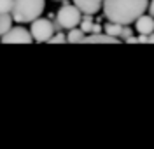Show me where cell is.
Wrapping results in <instances>:
<instances>
[{
  "label": "cell",
  "mask_w": 154,
  "mask_h": 149,
  "mask_svg": "<svg viewBox=\"0 0 154 149\" xmlns=\"http://www.w3.org/2000/svg\"><path fill=\"white\" fill-rule=\"evenodd\" d=\"M149 5V0H103L102 9L109 21L119 25H130L142 16Z\"/></svg>",
  "instance_id": "6da1fadb"
},
{
  "label": "cell",
  "mask_w": 154,
  "mask_h": 149,
  "mask_svg": "<svg viewBox=\"0 0 154 149\" xmlns=\"http://www.w3.org/2000/svg\"><path fill=\"white\" fill-rule=\"evenodd\" d=\"M46 9V0H12L11 16L16 23H32Z\"/></svg>",
  "instance_id": "7a4b0ae2"
},
{
  "label": "cell",
  "mask_w": 154,
  "mask_h": 149,
  "mask_svg": "<svg viewBox=\"0 0 154 149\" xmlns=\"http://www.w3.org/2000/svg\"><path fill=\"white\" fill-rule=\"evenodd\" d=\"M30 33H32L33 42H48L53 37V33H54V25L49 20L38 16V18H35V20L32 21Z\"/></svg>",
  "instance_id": "3957f363"
},
{
  "label": "cell",
  "mask_w": 154,
  "mask_h": 149,
  "mask_svg": "<svg viewBox=\"0 0 154 149\" xmlns=\"http://www.w3.org/2000/svg\"><path fill=\"white\" fill-rule=\"evenodd\" d=\"M56 23L60 25V28H74L81 23V11L77 9L75 5H68L65 4L61 9L58 11L56 14Z\"/></svg>",
  "instance_id": "277c9868"
},
{
  "label": "cell",
  "mask_w": 154,
  "mask_h": 149,
  "mask_svg": "<svg viewBox=\"0 0 154 149\" xmlns=\"http://www.w3.org/2000/svg\"><path fill=\"white\" fill-rule=\"evenodd\" d=\"M2 44H32V33L25 26H11L2 37Z\"/></svg>",
  "instance_id": "5b68a950"
},
{
  "label": "cell",
  "mask_w": 154,
  "mask_h": 149,
  "mask_svg": "<svg viewBox=\"0 0 154 149\" xmlns=\"http://www.w3.org/2000/svg\"><path fill=\"white\" fill-rule=\"evenodd\" d=\"M102 2L103 0H74V5L81 11V14L93 16L102 9Z\"/></svg>",
  "instance_id": "8992f818"
},
{
  "label": "cell",
  "mask_w": 154,
  "mask_h": 149,
  "mask_svg": "<svg viewBox=\"0 0 154 149\" xmlns=\"http://www.w3.org/2000/svg\"><path fill=\"white\" fill-rule=\"evenodd\" d=\"M133 23H135V26H137V32H138V33L149 35L151 32H154V18L151 14H145L144 12V14L138 16Z\"/></svg>",
  "instance_id": "52a82bcc"
},
{
  "label": "cell",
  "mask_w": 154,
  "mask_h": 149,
  "mask_svg": "<svg viewBox=\"0 0 154 149\" xmlns=\"http://www.w3.org/2000/svg\"><path fill=\"white\" fill-rule=\"evenodd\" d=\"M82 42L84 44H117L119 42V39L117 37H112V35H103V33H91V35H84L82 37Z\"/></svg>",
  "instance_id": "ba28073f"
},
{
  "label": "cell",
  "mask_w": 154,
  "mask_h": 149,
  "mask_svg": "<svg viewBox=\"0 0 154 149\" xmlns=\"http://www.w3.org/2000/svg\"><path fill=\"white\" fill-rule=\"evenodd\" d=\"M86 33L82 32L81 28H77V26H74V28L68 30V35H67V42H70V44H79V42H82V37H84Z\"/></svg>",
  "instance_id": "9c48e42d"
},
{
  "label": "cell",
  "mask_w": 154,
  "mask_h": 149,
  "mask_svg": "<svg viewBox=\"0 0 154 149\" xmlns=\"http://www.w3.org/2000/svg\"><path fill=\"white\" fill-rule=\"evenodd\" d=\"M12 21L14 20H12L11 12H2V14H0V37L12 26Z\"/></svg>",
  "instance_id": "30bf717a"
},
{
  "label": "cell",
  "mask_w": 154,
  "mask_h": 149,
  "mask_svg": "<svg viewBox=\"0 0 154 149\" xmlns=\"http://www.w3.org/2000/svg\"><path fill=\"white\" fill-rule=\"evenodd\" d=\"M105 32L107 35H112V37H119V33H121V28H123V25H119V23H114V21H109L105 23Z\"/></svg>",
  "instance_id": "8fae6325"
},
{
  "label": "cell",
  "mask_w": 154,
  "mask_h": 149,
  "mask_svg": "<svg viewBox=\"0 0 154 149\" xmlns=\"http://www.w3.org/2000/svg\"><path fill=\"white\" fill-rule=\"evenodd\" d=\"M91 28H93L91 16H89V14H86V16H84V20H81V30H82L84 33H88V32H91Z\"/></svg>",
  "instance_id": "7c38bea8"
},
{
  "label": "cell",
  "mask_w": 154,
  "mask_h": 149,
  "mask_svg": "<svg viewBox=\"0 0 154 149\" xmlns=\"http://www.w3.org/2000/svg\"><path fill=\"white\" fill-rule=\"evenodd\" d=\"M49 44H65L67 42V35H63V33H53V37L48 40Z\"/></svg>",
  "instance_id": "4fadbf2b"
},
{
  "label": "cell",
  "mask_w": 154,
  "mask_h": 149,
  "mask_svg": "<svg viewBox=\"0 0 154 149\" xmlns=\"http://www.w3.org/2000/svg\"><path fill=\"white\" fill-rule=\"evenodd\" d=\"M11 9H12V0H0V14L11 12Z\"/></svg>",
  "instance_id": "5bb4252c"
},
{
  "label": "cell",
  "mask_w": 154,
  "mask_h": 149,
  "mask_svg": "<svg viewBox=\"0 0 154 149\" xmlns=\"http://www.w3.org/2000/svg\"><path fill=\"white\" fill-rule=\"evenodd\" d=\"M133 35V30L130 28L128 25H123V28H121V33H119V37H123V40H126L128 37H131Z\"/></svg>",
  "instance_id": "9a60e30c"
},
{
  "label": "cell",
  "mask_w": 154,
  "mask_h": 149,
  "mask_svg": "<svg viewBox=\"0 0 154 149\" xmlns=\"http://www.w3.org/2000/svg\"><path fill=\"white\" fill-rule=\"evenodd\" d=\"M98 32H102V26H100L98 23H93V28H91V33H98Z\"/></svg>",
  "instance_id": "2e32d148"
},
{
  "label": "cell",
  "mask_w": 154,
  "mask_h": 149,
  "mask_svg": "<svg viewBox=\"0 0 154 149\" xmlns=\"http://www.w3.org/2000/svg\"><path fill=\"white\" fill-rule=\"evenodd\" d=\"M138 39V44H147V35H144V33H140V37H137Z\"/></svg>",
  "instance_id": "e0dca14e"
},
{
  "label": "cell",
  "mask_w": 154,
  "mask_h": 149,
  "mask_svg": "<svg viewBox=\"0 0 154 149\" xmlns=\"http://www.w3.org/2000/svg\"><path fill=\"white\" fill-rule=\"evenodd\" d=\"M147 11H149V14L154 18V0H151V5H147Z\"/></svg>",
  "instance_id": "ac0fdd59"
},
{
  "label": "cell",
  "mask_w": 154,
  "mask_h": 149,
  "mask_svg": "<svg viewBox=\"0 0 154 149\" xmlns=\"http://www.w3.org/2000/svg\"><path fill=\"white\" fill-rule=\"evenodd\" d=\"M126 42H128V44H138V39L131 35V37H128V39H126Z\"/></svg>",
  "instance_id": "d6986e66"
},
{
  "label": "cell",
  "mask_w": 154,
  "mask_h": 149,
  "mask_svg": "<svg viewBox=\"0 0 154 149\" xmlns=\"http://www.w3.org/2000/svg\"><path fill=\"white\" fill-rule=\"evenodd\" d=\"M147 44H154V32H151L147 35Z\"/></svg>",
  "instance_id": "ffe728a7"
},
{
  "label": "cell",
  "mask_w": 154,
  "mask_h": 149,
  "mask_svg": "<svg viewBox=\"0 0 154 149\" xmlns=\"http://www.w3.org/2000/svg\"><path fill=\"white\" fill-rule=\"evenodd\" d=\"M56 2H60V0H56Z\"/></svg>",
  "instance_id": "44dd1931"
}]
</instances>
